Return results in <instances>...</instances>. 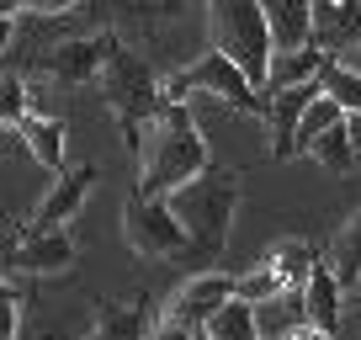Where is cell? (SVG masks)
Wrapping results in <instances>:
<instances>
[{
    "instance_id": "cell-15",
    "label": "cell",
    "mask_w": 361,
    "mask_h": 340,
    "mask_svg": "<svg viewBox=\"0 0 361 340\" xmlns=\"http://www.w3.org/2000/svg\"><path fill=\"white\" fill-rule=\"evenodd\" d=\"M340 293H345V282L335 277V266L319 261V272L308 277L303 298H308V319H314V329H324V335H340Z\"/></svg>"
},
{
    "instance_id": "cell-1",
    "label": "cell",
    "mask_w": 361,
    "mask_h": 340,
    "mask_svg": "<svg viewBox=\"0 0 361 340\" xmlns=\"http://www.w3.org/2000/svg\"><path fill=\"white\" fill-rule=\"evenodd\" d=\"M207 170V138L197 133L186 102H165L144 128V149H138V186L144 197H170L192 176Z\"/></svg>"
},
{
    "instance_id": "cell-23",
    "label": "cell",
    "mask_w": 361,
    "mask_h": 340,
    "mask_svg": "<svg viewBox=\"0 0 361 340\" xmlns=\"http://www.w3.org/2000/svg\"><path fill=\"white\" fill-rule=\"evenodd\" d=\"M345 117H350V112L335 102V96H324V91H319V102L303 112V128H298V154H308V144H314L319 133H329L335 123H345Z\"/></svg>"
},
{
    "instance_id": "cell-6",
    "label": "cell",
    "mask_w": 361,
    "mask_h": 340,
    "mask_svg": "<svg viewBox=\"0 0 361 340\" xmlns=\"http://www.w3.org/2000/svg\"><path fill=\"white\" fill-rule=\"evenodd\" d=\"M123 239L138 255H159V261H170V255H180V250L192 245L186 229H180V218H176V207H170V197H144V192H128Z\"/></svg>"
},
{
    "instance_id": "cell-4",
    "label": "cell",
    "mask_w": 361,
    "mask_h": 340,
    "mask_svg": "<svg viewBox=\"0 0 361 340\" xmlns=\"http://www.w3.org/2000/svg\"><path fill=\"white\" fill-rule=\"evenodd\" d=\"M207 32H213L218 54H228L266 91L271 59H276V32H271L266 6L260 0H207Z\"/></svg>"
},
{
    "instance_id": "cell-14",
    "label": "cell",
    "mask_w": 361,
    "mask_h": 340,
    "mask_svg": "<svg viewBox=\"0 0 361 340\" xmlns=\"http://www.w3.org/2000/svg\"><path fill=\"white\" fill-rule=\"evenodd\" d=\"M329 64V54L319 43H303V48H276V59H271V80L266 91H287V85H308V80H319Z\"/></svg>"
},
{
    "instance_id": "cell-28",
    "label": "cell",
    "mask_w": 361,
    "mask_h": 340,
    "mask_svg": "<svg viewBox=\"0 0 361 340\" xmlns=\"http://www.w3.org/2000/svg\"><path fill=\"white\" fill-rule=\"evenodd\" d=\"M27 6H37V11H69L75 0H27Z\"/></svg>"
},
{
    "instance_id": "cell-19",
    "label": "cell",
    "mask_w": 361,
    "mask_h": 340,
    "mask_svg": "<svg viewBox=\"0 0 361 340\" xmlns=\"http://www.w3.org/2000/svg\"><path fill=\"white\" fill-rule=\"evenodd\" d=\"M266 261L287 277V287H308V277L319 272V255L303 245V239H276V245L266 250Z\"/></svg>"
},
{
    "instance_id": "cell-11",
    "label": "cell",
    "mask_w": 361,
    "mask_h": 340,
    "mask_svg": "<svg viewBox=\"0 0 361 340\" xmlns=\"http://www.w3.org/2000/svg\"><path fill=\"white\" fill-rule=\"evenodd\" d=\"M228 298H234V282H228V277H218V272H207V277H192V282L180 287V293L170 298L165 314L197 329V324H207V319H213L218 308L228 303Z\"/></svg>"
},
{
    "instance_id": "cell-13",
    "label": "cell",
    "mask_w": 361,
    "mask_h": 340,
    "mask_svg": "<svg viewBox=\"0 0 361 340\" xmlns=\"http://www.w3.org/2000/svg\"><path fill=\"white\" fill-rule=\"evenodd\" d=\"M255 319H260V340H293L298 329L314 324V319H308L303 287H287V293H276V298H266V303H255Z\"/></svg>"
},
{
    "instance_id": "cell-10",
    "label": "cell",
    "mask_w": 361,
    "mask_h": 340,
    "mask_svg": "<svg viewBox=\"0 0 361 340\" xmlns=\"http://www.w3.org/2000/svg\"><path fill=\"white\" fill-rule=\"evenodd\" d=\"M314 43L329 59L361 48V0H314Z\"/></svg>"
},
{
    "instance_id": "cell-26",
    "label": "cell",
    "mask_w": 361,
    "mask_h": 340,
    "mask_svg": "<svg viewBox=\"0 0 361 340\" xmlns=\"http://www.w3.org/2000/svg\"><path fill=\"white\" fill-rule=\"evenodd\" d=\"M16 324H22V308H16V287H0V340H16Z\"/></svg>"
},
{
    "instance_id": "cell-7",
    "label": "cell",
    "mask_w": 361,
    "mask_h": 340,
    "mask_svg": "<svg viewBox=\"0 0 361 340\" xmlns=\"http://www.w3.org/2000/svg\"><path fill=\"white\" fill-rule=\"evenodd\" d=\"M69 261H75V245H69L64 229H32V234L6 229V272L48 277V272H64Z\"/></svg>"
},
{
    "instance_id": "cell-30",
    "label": "cell",
    "mask_w": 361,
    "mask_h": 340,
    "mask_svg": "<svg viewBox=\"0 0 361 340\" xmlns=\"http://www.w3.org/2000/svg\"><path fill=\"white\" fill-rule=\"evenodd\" d=\"M192 340H218V335H213L207 324H197V329H192Z\"/></svg>"
},
{
    "instance_id": "cell-16",
    "label": "cell",
    "mask_w": 361,
    "mask_h": 340,
    "mask_svg": "<svg viewBox=\"0 0 361 340\" xmlns=\"http://www.w3.org/2000/svg\"><path fill=\"white\" fill-rule=\"evenodd\" d=\"M271 16L276 48H303L314 43V0H260Z\"/></svg>"
},
{
    "instance_id": "cell-21",
    "label": "cell",
    "mask_w": 361,
    "mask_h": 340,
    "mask_svg": "<svg viewBox=\"0 0 361 340\" xmlns=\"http://www.w3.org/2000/svg\"><path fill=\"white\" fill-rule=\"evenodd\" d=\"M308 154H314L329 176H345V170L356 165V138H350V123H335L329 133H319L314 144H308Z\"/></svg>"
},
{
    "instance_id": "cell-12",
    "label": "cell",
    "mask_w": 361,
    "mask_h": 340,
    "mask_svg": "<svg viewBox=\"0 0 361 340\" xmlns=\"http://www.w3.org/2000/svg\"><path fill=\"white\" fill-rule=\"evenodd\" d=\"M90 181H96V165H75V170H59L54 192L37 202V229H64L69 218L85 207L90 197Z\"/></svg>"
},
{
    "instance_id": "cell-29",
    "label": "cell",
    "mask_w": 361,
    "mask_h": 340,
    "mask_svg": "<svg viewBox=\"0 0 361 340\" xmlns=\"http://www.w3.org/2000/svg\"><path fill=\"white\" fill-rule=\"evenodd\" d=\"M345 123H350V138H356V154H361V112H350Z\"/></svg>"
},
{
    "instance_id": "cell-17",
    "label": "cell",
    "mask_w": 361,
    "mask_h": 340,
    "mask_svg": "<svg viewBox=\"0 0 361 340\" xmlns=\"http://www.w3.org/2000/svg\"><path fill=\"white\" fill-rule=\"evenodd\" d=\"M16 133L27 138V149H32V159H37V165H48L54 176L64 170V128H59L54 117H37V112H27L22 123H16Z\"/></svg>"
},
{
    "instance_id": "cell-31",
    "label": "cell",
    "mask_w": 361,
    "mask_h": 340,
    "mask_svg": "<svg viewBox=\"0 0 361 340\" xmlns=\"http://www.w3.org/2000/svg\"><path fill=\"white\" fill-rule=\"evenodd\" d=\"M0 6H6V16H16V6H27V0H0Z\"/></svg>"
},
{
    "instance_id": "cell-24",
    "label": "cell",
    "mask_w": 361,
    "mask_h": 340,
    "mask_svg": "<svg viewBox=\"0 0 361 340\" xmlns=\"http://www.w3.org/2000/svg\"><path fill=\"white\" fill-rule=\"evenodd\" d=\"M234 293L239 298H250V303H266V298H276V293H287V277L276 272L271 261H260L255 272H245V277H234Z\"/></svg>"
},
{
    "instance_id": "cell-9",
    "label": "cell",
    "mask_w": 361,
    "mask_h": 340,
    "mask_svg": "<svg viewBox=\"0 0 361 340\" xmlns=\"http://www.w3.org/2000/svg\"><path fill=\"white\" fill-rule=\"evenodd\" d=\"M106 54H112V37L80 32V37H64V43L43 59V69L59 80V85H69V91H75V85H96V80H102Z\"/></svg>"
},
{
    "instance_id": "cell-22",
    "label": "cell",
    "mask_w": 361,
    "mask_h": 340,
    "mask_svg": "<svg viewBox=\"0 0 361 340\" xmlns=\"http://www.w3.org/2000/svg\"><path fill=\"white\" fill-rule=\"evenodd\" d=\"M319 85H324V96H335L345 112H361V69H356V64H340V59H329L324 75H319Z\"/></svg>"
},
{
    "instance_id": "cell-25",
    "label": "cell",
    "mask_w": 361,
    "mask_h": 340,
    "mask_svg": "<svg viewBox=\"0 0 361 340\" xmlns=\"http://www.w3.org/2000/svg\"><path fill=\"white\" fill-rule=\"evenodd\" d=\"M0 117H6V128H16L27 117V85L16 75H6V96H0Z\"/></svg>"
},
{
    "instance_id": "cell-3",
    "label": "cell",
    "mask_w": 361,
    "mask_h": 340,
    "mask_svg": "<svg viewBox=\"0 0 361 340\" xmlns=\"http://www.w3.org/2000/svg\"><path fill=\"white\" fill-rule=\"evenodd\" d=\"M102 102L117 112V123H123V144L133 149H144V133L138 128H149V117L165 107V80L154 75V69L144 64V59L133 54V48H123V43H112V54H106V69H102Z\"/></svg>"
},
{
    "instance_id": "cell-8",
    "label": "cell",
    "mask_w": 361,
    "mask_h": 340,
    "mask_svg": "<svg viewBox=\"0 0 361 340\" xmlns=\"http://www.w3.org/2000/svg\"><path fill=\"white\" fill-rule=\"evenodd\" d=\"M319 80H308V85H287V91H266V133H271V159H287L298 154V128H303V112L319 102Z\"/></svg>"
},
{
    "instance_id": "cell-27",
    "label": "cell",
    "mask_w": 361,
    "mask_h": 340,
    "mask_svg": "<svg viewBox=\"0 0 361 340\" xmlns=\"http://www.w3.org/2000/svg\"><path fill=\"white\" fill-rule=\"evenodd\" d=\"M144 340H192V324H180V319H170V314H165Z\"/></svg>"
},
{
    "instance_id": "cell-5",
    "label": "cell",
    "mask_w": 361,
    "mask_h": 340,
    "mask_svg": "<svg viewBox=\"0 0 361 340\" xmlns=\"http://www.w3.org/2000/svg\"><path fill=\"white\" fill-rule=\"evenodd\" d=\"M192 91H207V96H218V102L250 112V117H266V91H260V85H255V80H250L228 54H218V48H213L207 59H197V64L165 75V102H186Z\"/></svg>"
},
{
    "instance_id": "cell-2",
    "label": "cell",
    "mask_w": 361,
    "mask_h": 340,
    "mask_svg": "<svg viewBox=\"0 0 361 340\" xmlns=\"http://www.w3.org/2000/svg\"><path fill=\"white\" fill-rule=\"evenodd\" d=\"M170 207H176L180 229L192 239V250L202 255H218L228 245V229H234V207H239V176L234 170L207 165L202 176H192L186 186L170 192Z\"/></svg>"
},
{
    "instance_id": "cell-18",
    "label": "cell",
    "mask_w": 361,
    "mask_h": 340,
    "mask_svg": "<svg viewBox=\"0 0 361 340\" xmlns=\"http://www.w3.org/2000/svg\"><path fill=\"white\" fill-rule=\"evenodd\" d=\"M324 261L335 266V277L345 287H361V213H350L345 224H340V234L329 239Z\"/></svg>"
},
{
    "instance_id": "cell-20",
    "label": "cell",
    "mask_w": 361,
    "mask_h": 340,
    "mask_svg": "<svg viewBox=\"0 0 361 340\" xmlns=\"http://www.w3.org/2000/svg\"><path fill=\"white\" fill-rule=\"evenodd\" d=\"M207 329H213L218 340H260V319H255V303L250 298H228L224 308H218L213 319H207Z\"/></svg>"
}]
</instances>
